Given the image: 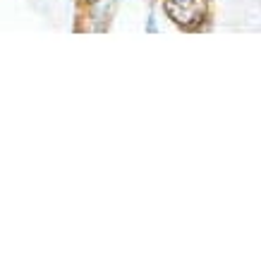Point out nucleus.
Returning <instances> with one entry per match:
<instances>
[{
	"instance_id": "1",
	"label": "nucleus",
	"mask_w": 261,
	"mask_h": 261,
	"mask_svg": "<svg viewBox=\"0 0 261 261\" xmlns=\"http://www.w3.org/2000/svg\"><path fill=\"white\" fill-rule=\"evenodd\" d=\"M166 12L182 29H197L206 17L204 0H166Z\"/></svg>"
}]
</instances>
